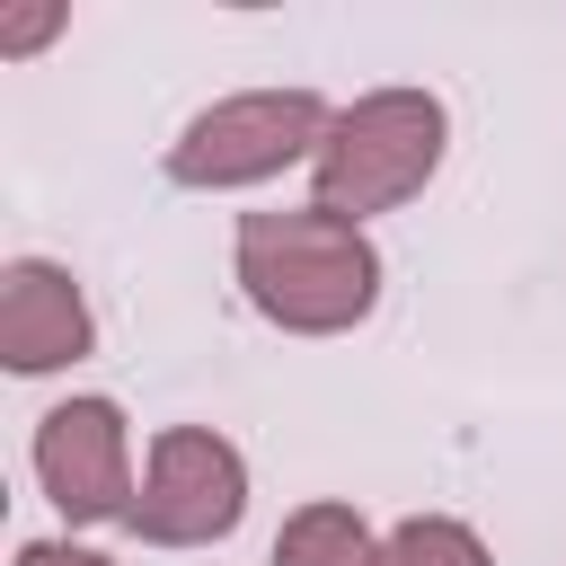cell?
Wrapping results in <instances>:
<instances>
[{"instance_id": "4", "label": "cell", "mask_w": 566, "mask_h": 566, "mask_svg": "<svg viewBox=\"0 0 566 566\" xmlns=\"http://www.w3.org/2000/svg\"><path fill=\"white\" fill-rule=\"evenodd\" d=\"M150 539H212L239 522V460L212 433H168L150 451V495L133 504Z\"/></svg>"}, {"instance_id": "9", "label": "cell", "mask_w": 566, "mask_h": 566, "mask_svg": "<svg viewBox=\"0 0 566 566\" xmlns=\"http://www.w3.org/2000/svg\"><path fill=\"white\" fill-rule=\"evenodd\" d=\"M18 566H106V557H80V548H27Z\"/></svg>"}, {"instance_id": "6", "label": "cell", "mask_w": 566, "mask_h": 566, "mask_svg": "<svg viewBox=\"0 0 566 566\" xmlns=\"http://www.w3.org/2000/svg\"><path fill=\"white\" fill-rule=\"evenodd\" d=\"M0 345L18 371H44V363H71L88 345V310L80 292L53 274V265H9V292H0Z\"/></svg>"}, {"instance_id": "5", "label": "cell", "mask_w": 566, "mask_h": 566, "mask_svg": "<svg viewBox=\"0 0 566 566\" xmlns=\"http://www.w3.org/2000/svg\"><path fill=\"white\" fill-rule=\"evenodd\" d=\"M35 460H44V486L71 522H97V513L124 504V424H115V407H97V398L53 407Z\"/></svg>"}, {"instance_id": "2", "label": "cell", "mask_w": 566, "mask_h": 566, "mask_svg": "<svg viewBox=\"0 0 566 566\" xmlns=\"http://www.w3.org/2000/svg\"><path fill=\"white\" fill-rule=\"evenodd\" d=\"M433 150H442V106H433V97H407V88L363 97V106L318 142V203H327L336 221L380 212V203H398L407 186H424Z\"/></svg>"}, {"instance_id": "3", "label": "cell", "mask_w": 566, "mask_h": 566, "mask_svg": "<svg viewBox=\"0 0 566 566\" xmlns=\"http://www.w3.org/2000/svg\"><path fill=\"white\" fill-rule=\"evenodd\" d=\"M318 142V97L310 88H265V97H230V106H212L186 142H177V177L186 186H239V177H265V168H283L292 150H310Z\"/></svg>"}, {"instance_id": "1", "label": "cell", "mask_w": 566, "mask_h": 566, "mask_svg": "<svg viewBox=\"0 0 566 566\" xmlns=\"http://www.w3.org/2000/svg\"><path fill=\"white\" fill-rule=\"evenodd\" d=\"M239 265H248L256 301L274 318H292V327H345L371 301V248L327 203H310V212H256L239 230Z\"/></svg>"}, {"instance_id": "7", "label": "cell", "mask_w": 566, "mask_h": 566, "mask_svg": "<svg viewBox=\"0 0 566 566\" xmlns=\"http://www.w3.org/2000/svg\"><path fill=\"white\" fill-rule=\"evenodd\" d=\"M283 566H371V557H363V531H354V513L318 504V513H301V522L283 531Z\"/></svg>"}, {"instance_id": "8", "label": "cell", "mask_w": 566, "mask_h": 566, "mask_svg": "<svg viewBox=\"0 0 566 566\" xmlns=\"http://www.w3.org/2000/svg\"><path fill=\"white\" fill-rule=\"evenodd\" d=\"M380 566H478V539L451 531V522H407V531L389 539Z\"/></svg>"}]
</instances>
